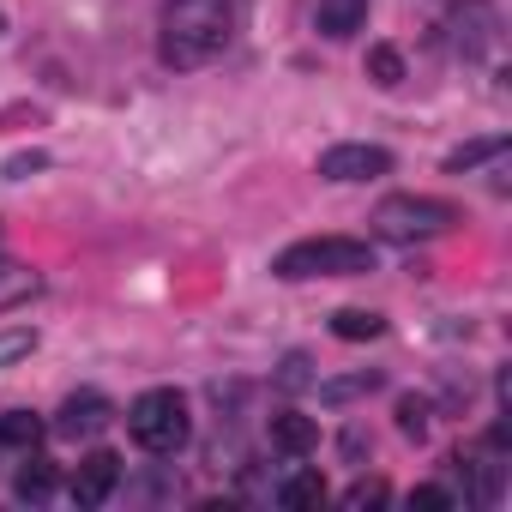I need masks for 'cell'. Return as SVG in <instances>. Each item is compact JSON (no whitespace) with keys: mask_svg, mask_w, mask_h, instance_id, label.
I'll return each mask as SVG.
<instances>
[{"mask_svg":"<svg viewBox=\"0 0 512 512\" xmlns=\"http://www.w3.org/2000/svg\"><path fill=\"white\" fill-rule=\"evenodd\" d=\"M235 37V7L229 0H163V31H157V55L163 67H205L229 49Z\"/></svg>","mask_w":512,"mask_h":512,"instance_id":"1","label":"cell"},{"mask_svg":"<svg viewBox=\"0 0 512 512\" xmlns=\"http://www.w3.org/2000/svg\"><path fill=\"white\" fill-rule=\"evenodd\" d=\"M272 272L284 284H302V278H362L374 272V247L356 241V235H308V241H290Z\"/></svg>","mask_w":512,"mask_h":512,"instance_id":"2","label":"cell"},{"mask_svg":"<svg viewBox=\"0 0 512 512\" xmlns=\"http://www.w3.org/2000/svg\"><path fill=\"white\" fill-rule=\"evenodd\" d=\"M127 434H133L139 452H151V458H175V452L187 446V434H193V422H187V398H181L175 386H151V392H139L133 410H127Z\"/></svg>","mask_w":512,"mask_h":512,"instance_id":"3","label":"cell"},{"mask_svg":"<svg viewBox=\"0 0 512 512\" xmlns=\"http://www.w3.org/2000/svg\"><path fill=\"white\" fill-rule=\"evenodd\" d=\"M374 235L380 241H398V247H416V241H434V235H446L452 223H458V205H446V199H422V193H392V199H380L374 205Z\"/></svg>","mask_w":512,"mask_h":512,"instance_id":"4","label":"cell"},{"mask_svg":"<svg viewBox=\"0 0 512 512\" xmlns=\"http://www.w3.org/2000/svg\"><path fill=\"white\" fill-rule=\"evenodd\" d=\"M446 31H452V49H458L464 61H482V55H494V43H500V13L488 7V0H458L452 19H446Z\"/></svg>","mask_w":512,"mask_h":512,"instance_id":"5","label":"cell"},{"mask_svg":"<svg viewBox=\"0 0 512 512\" xmlns=\"http://www.w3.org/2000/svg\"><path fill=\"white\" fill-rule=\"evenodd\" d=\"M320 175L326 181H380V175H392V151L386 145H332V151H320Z\"/></svg>","mask_w":512,"mask_h":512,"instance_id":"6","label":"cell"},{"mask_svg":"<svg viewBox=\"0 0 512 512\" xmlns=\"http://www.w3.org/2000/svg\"><path fill=\"white\" fill-rule=\"evenodd\" d=\"M109 422H115V404H109L103 392H73V398L61 404V416H55V434H61V440H97Z\"/></svg>","mask_w":512,"mask_h":512,"instance_id":"7","label":"cell"},{"mask_svg":"<svg viewBox=\"0 0 512 512\" xmlns=\"http://www.w3.org/2000/svg\"><path fill=\"white\" fill-rule=\"evenodd\" d=\"M115 488H121V458H115V452H91V458L73 470V500H79V506H103Z\"/></svg>","mask_w":512,"mask_h":512,"instance_id":"8","label":"cell"},{"mask_svg":"<svg viewBox=\"0 0 512 512\" xmlns=\"http://www.w3.org/2000/svg\"><path fill=\"white\" fill-rule=\"evenodd\" d=\"M272 446L290 452V458H308V452L320 446V422L302 416V410H278V416H272Z\"/></svg>","mask_w":512,"mask_h":512,"instance_id":"9","label":"cell"},{"mask_svg":"<svg viewBox=\"0 0 512 512\" xmlns=\"http://www.w3.org/2000/svg\"><path fill=\"white\" fill-rule=\"evenodd\" d=\"M314 25H320V37L344 43V37H356V31L368 25V0H320V7H314Z\"/></svg>","mask_w":512,"mask_h":512,"instance_id":"10","label":"cell"},{"mask_svg":"<svg viewBox=\"0 0 512 512\" xmlns=\"http://www.w3.org/2000/svg\"><path fill=\"white\" fill-rule=\"evenodd\" d=\"M55 488H61L55 464H49V458H37V452H25V464H19V476H13V494H19V500H31V506H43Z\"/></svg>","mask_w":512,"mask_h":512,"instance_id":"11","label":"cell"},{"mask_svg":"<svg viewBox=\"0 0 512 512\" xmlns=\"http://www.w3.org/2000/svg\"><path fill=\"white\" fill-rule=\"evenodd\" d=\"M272 500H278V506H290V512L320 506V500H326V476H320V470H290V476L272 488Z\"/></svg>","mask_w":512,"mask_h":512,"instance_id":"12","label":"cell"},{"mask_svg":"<svg viewBox=\"0 0 512 512\" xmlns=\"http://www.w3.org/2000/svg\"><path fill=\"white\" fill-rule=\"evenodd\" d=\"M37 440H43V416L37 410H7L0 416V452H37Z\"/></svg>","mask_w":512,"mask_h":512,"instance_id":"13","label":"cell"},{"mask_svg":"<svg viewBox=\"0 0 512 512\" xmlns=\"http://www.w3.org/2000/svg\"><path fill=\"white\" fill-rule=\"evenodd\" d=\"M37 290H43V278H37L31 266H19V260H0V314L25 308V302H31Z\"/></svg>","mask_w":512,"mask_h":512,"instance_id":"14","label":"cell"},{"mask_svg":"<svg viewBox=\"0 0 512 512\" xmlns=\"http://www.w3.org/2000/svg\"><path fill=\"white\" fill-rule=\"evenodd\" d=\"M332 332H338V338H350V344H362V338H380V332H386V320H380V314H368V308H338V314H332Z\"/></svg>","mask_w":512,"mask_h":512,"instance_id":"15","label":"cell"},{"mask_svg":"<svg viewBox=\"0 0 512 512\" xmlns=\"http://www.w3.org/2000/svg\"><path fill=\"white\" fill-rule=\"evenodd\" d=\"M368 79L386 85V91H398V85H404V55H398L392 43H374V49H368Z\"/></svg>","mask_w":512,"mask_h":512,"instance_id":"16","label":"cell"},{"mask_svg":"<svg viewBox=\"0 0 512 512\" xmlns=\"http://www.w3.org/2000/svg\"><path fill=\"white\" fill-rule=\"evenodd\" d=\"M37 344H43V338H37V326H0V368L25 362V356H31Z\"/></svg>","mask_w":512,"mask_h":512,"instance_id":"17","label":"cell"},{"mask_svg":"<svg viewBox=\"0 0 512 512\" xmlns=\"http://www.w3.org/2000/svg\"><path fill=\"white\" fill-rule=\"evenodd\" d=\"M506 151V139L494 133V139H476V145H458L452 157H446V175H464V169H476V163H488V157H500Z\"/></svg>","mask_w":512,"mask_h":512,"instance_id":"18","label":"cell"},{"mask_svg":"<svg viewBox=\"0 0 512 512\" xmlns=\"http://www.w3.org/2000/svg\"><path fill=\"white\" fill-rule=\"evenodd\" d=\"M386 500H392V488H386L380 476H362V482L344 488V506H350V512H362V506H386Z\"/></svg>","mask_w":512,"mask_h":512,"instance_id":"19","label":"cell"},{"mask_svg":"<svg viewBox=\"0 0 512 512\" xmlns=\"http://www.w3.org/2000/svg\"><path fill=\"white\" fill-rule=\"evenodd\" d=\"M374 386H380V374L368 368V374H350V380H326V386H320V398H326V404H344V398H356V392H374Z\"/></svg>","mask_w":512,"mask_h":512,"instance_id":"20","label":"cell"},{"mask_svg":"<svg viewBox=\"0 0 512 512\" xmlns=\"http://www.w3.org/2000/svg\"><path fill=\"white\" fill-rule=\"evenodd\" d=\"M428 416H434L428 398H404V404H398V428H404L410 440H428Z\"/></svg>","mask_w":512,"mask_h":512,"instance_id":"21","label":"cell"},{"mask_svg":"<svg viewBox=\"0 0 512 512\" xmlns=\"http://www.w3.org/2000/svg\"><path fill=\"white\" fill-rule=\"evenodd\" d=\"M308 380H314V374H308V356H284V368H278V386H284V392H302Z\"/></svg>","mask_w":512,"mask_h":512,"instance_id":"22","label":"cell"},{"mask_svg":"<svg viewBox=\"0 0 512 512\" xmlns=\"http://www.w3.org/2000/svg\"><path fill=\"white\" fill-rule=\"evenodd\" d=\"M452 500H458V494H452V488H440V482H422V488L410 494V506H452Z\"/></svg>","mask_w":512,"mask_h":512,"instance_id":"23","label":"cell"},{"mask_svg":"<svg viewBox=\"0 0 512 512\" xmlns=\"http://www.w3.org/2000/svg\"><path fill=\"white\" fill-rule=\"evenodd\" d=\"M31 169H43L37 151H31V157H13V163H7V181H19V175H31Z\"/></svg>","mask_w":512,"mask_h":512,"instance_id":"24","label":"cell"}]
</instances>
